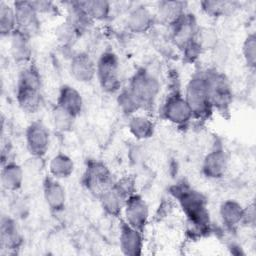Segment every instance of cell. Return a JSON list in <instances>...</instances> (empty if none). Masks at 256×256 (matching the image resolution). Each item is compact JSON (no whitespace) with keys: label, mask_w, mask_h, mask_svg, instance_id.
<instances>
[{"label":"cell","mask_w":256,"mask_h":256,"mask_svg":"<svg viewBox=\"0 0 256 256\" xmlns=\"http://www.w3.org/2000/svg\"><path fill=\"white\" fill-rule=\"evenodd\" d=\"M169 193L185 216L188 231L196 237L207 235L211 231V217L206 196L184 181L170 186Z\"/></svg>","instance_id":"obj_1"},{"label":"cell","mask_w":256,"mask_h":256,"mask_svg":"<svg viewBox=\"0 0 256 256\" xmlns=\"http://www.w3.org/2000/svg\"><path fill=\"white\" fill-rule=\"evenodd\" d=\"M43 80L39 68L34 63L26 64L20 70L15 87V100L26 114L37 113L43 104Z\"/></svg>","instance_id":"obj_2"},{"label":"cell","mask_w":256,"mask_h":256,"mask_svg":"<svg viewBox=\"0 0 256 256\" xmlns=\"http://www.w3.org/2000/svg\"><path fill=\"white\" fill-rule=\"evenodd\" d=\"M183 94L194 120L205 121L212 116L214 111L210 102L205 70L195 72L189 78Z\"/></svg>","instance_id":"obj_3"},{"label":"cell","mask_w":256,"mask_h":256,"mask_svg":"<svg viewBox=\"0 0 256 256\" xmlns=\"http://www.w3.org/2000/svg\"><path fill=\"white\" fill-rule=\"evenodd\" d=\"M127 88L138 101L142 110L150 109L161 92L159 78L150 70L140 67L132 74Z\"/></svg>","instance_id":"obj_4"},{"label":"cell","mask_w":256,"mask_h":256,"mask_svg":"<svg viewBox=\"0 0 256 256\" xmlns=\"http://www.w3.org/2000/svg\"><path fill=\"white\" fill-rule=\"evenodd\" d=\"M96 80L101 90L110 95H116L122 88L120 60L111 49H106L96 60Z\"/></svg>","instance_id":"obj_5"},{"label":"cell","mask_w":256,"mask_h":256,"mask_svg":"<svg viewBox=\"0 0 256 256\" xmlns=\"http://www.w3.org/2000/svg\"><path fill=\"white\" fill-rule=\"evenodd\" d=\"M205 73L213 111L223 115L228 113L234 99L229 79L223 72L216 69H206Z\"/></svg>","instance_id":"obj_6"},{"label":"cell","mask_w":256,"mask_h":256,"mask_svg":"<svg viewBox=\"0 0 256 256\" xmlns=\"http://www.w3.org/2000/svg\"><path fill=\"white\" fill-rule=\"evenodd\" d=\"M114 181L113 174L106 163L93 158L86 160L81 184L91 195L98 198L113 185Z\"/></svg>","instance_id":"obj_7"},{"label":"cell","mask_w":256,"mask_h":256,"mask_svg":"<svg viewBox=\"0 0 256 256\" xmlns=\"http://www.w3.org/2000/svg\"><path fill=\"white\" fill-rule=\"evenodd\" d=\"M160 114L165 121L178 128H184L194 120L184 94L179 90H172L166 95L160 108Z\"/></svg>","instance_id":"obj_8"},{"label":"cell","mask_w":256,"mask_h":256,"mask_svg":"<svg viewBox=\"0 0 256 256\" xmlns=\"http://www.w3.org/2000/svg\"><path fill=\"white\" fill-rule=\"evenodd\" d=\"M26 150L35 159H42L48 152L51 144L49 128L40 120L30 122L24 133Z\"/></svg>","instance_id":"obj_9"},{"label":"cell","mask_w":256,"mask_h":256,"mask_svg":"<svg viewBox=\"0 0 256 256\" xmlns=\"http://www.w3.org/2000/svg\"><path fill=\"white\" fill-rule=\"evenodd\" d=\"M120 219L137 230H146L150 220V209L142 195L136 192L126 199Z\"/></svg>","instance_id":"obj_10"},{"label":"cell","mask_w":256,"mask_h":256,"mask_svg":"<svg viewBox=\"0 0 256 256\" xmlns=\"http://www.w3.org/2000/svg\"><path fill=\"white\" fill-rule=\"evenodd\" d=\"M199 27L195 15L187 11L168 27L169 39L181 51L195 40Z\"/></svg>","instance_id":"obj_11"},{"label":"cell","mask_w":256,"mask_h":256,"mask_svg":"<svg viewBox=\"0 0 256 256\" xmlns=\"http://www.w3.org/2000/svg\"><path fill=\"white\" fill-rule=\"evenodd\" d=\"M229 167V156L222 144H214L204 155L201 163V174L209 180L222 179Z\"/></svg>","instance_id":"obj_12"},{"label":"cell","mask_w":256,"mask_h":256,"mask_svg":"<svg viewBox=\"0 0 256 256\" xmlns=\"http://www.w3.org/2000/svg\"><path fill=\"white\" fill-rule=\"evenodd\" d=\"M23 235L16 218L12 215H2L0 220V248L2 253L14 254L23 244Z\"/></svg>","instance_id":"obj_13"},{"label":"cell","mask_w":256,"mask_h":256,"mask_svg":"<svg viewBox=\"0 0 256 256\" xmlns=\"http://www.w3.org/2000/svg\"><path fill=\"white\" fill-rule=\"evenodd\" d=\"M13 7L16 15L17 30L24 32L30 37H35L41 29L40 15L31 1H15Z\"/></svg>","instance_id":"obj_14"},{"label":"cell","mask_w":256,"mask_h":256,"mask_svg":"<svg viewBox=\"0 0 256 256\" xmlns=\"http://www.w3.org/2000/svg\"><path fill=\"white\" fill-rule=\"evenodd\" d=\"M68 72L76 82L90 83L96 79V61L86 51L75 52L70 57Z\"/></svg>","instance_id":"obj_15"},{"label":"cell","mask_w":256,"mask_h":256,"mask_svg":"<svg viewBox=\"0 0 256 256\" xmlns=\"http://www.w3.org/2000/svg\"><path fill=\"white\" fill-rule=\"evenodd\" d=\"M42 196L45 205L52 213L64 211L67 203V192L61 180L47 174L42 181Z\"/></svg>","instance_id":"obj_16"},{"label":"cell","mask_w":256,"mask_h":256,"mask_svg":"<svg viewBox=\"0 0 256 256\" xmlns=\"http://www.w3.org/2000/svg\"><path fill=\"white\" fill-rule=\"evenodd\" d=\"M119 248L123 255L140 256L144 248V232L137 230L122 219L119 222Z\"/></svg>","instance_id":"obj_17"},{"label":"cell","mask_w":256,"mask_h":256,"mask_svg":"<svg viewBox=\"0 0 256 256\" xmlns=\"http://www.w3.org/2000/svg\"><path fill=\"white\" fill-rule=\"evenodd\" d=\"M55 106L65 110L77 119L84 110V99L76 87L70 84H62L57 93Z\"/></svg>","instance_id":"obj_18"},{"label":"cell","mask_w":256,"mask_h":256,"mask_svg":"<svg viewBox=\"0 0 256 256\" xmlns=\"http://www.w3.org/2000/svg\"><path fill=\"white\" fill-rule=\"evenodd\" d=\"M156 24L154 12L145 5H137L129 10L126 17V27L134 34L148 32Z\"/></svg>","instance_id":"obj_19"},{"label":"cell","mask_w":256,"mask_h":256,"mask_svg":"<svg viewBox=\"0 0 256 256\" xmlns=\"http://www.w3.org/2000/svg\"><path fill=\"white\" fill-rule=\"evenodd\" d=\"M32 39V37L17 29L9 37V51L15 63L23 66L31 63L33 55Z\"/></svg>","instance_id":"obj_20"},{"label":"cell","mask_w":256,"mask_h":256,"mask_svg":"<svg viewBox=\"0 0 256 256\" xmlns=\"http://www.w3.org/2000/svg\"><path fill=\"white\" fill-rule=\"evenodd\" d=\"M0 182L2 188L7 192H18L23 187L24 170L22 166L14 160H4L1 163Z\"/></svg>","instance_id":"obj_21"},{"label":"cell","mask_w":256,"mask_h":256,"mask_svg":"<svg viewBox=\"0 0 256 256\" xmlns=\"http://www.w3.org/2000/svg\"><path fill=\"white\" fill-rule=\"evenodd\" d=\"M219 217L227 230L234 231L244 224L245 206L235 199H226L219 206Z\"/></svg>","instance_id":"obj_22"},{"label":"cell","mask_w":256,"mask_h":256,"mask_svg":"<svg viewBox=\"0 0 256 256\" xmlns=\"http://www.w3.org/2000/svg\"><path fill=\"white\" fill-rule=\"evenodd\" d=\"M187 12V2L184 1H159L154 15L156 24H161L167 28L179 17Z\"/></svg>","instance_id":"obj_23"},{"label":"cell","mask_w":256,"mask_h":256,"mask_svg":"<svg viewBox=\"0 0 256 256\" xmlns=\"http://www.w3.org/2000/svg\"><path fill=\"white\" fill-rule=\"evenodd\" d=\"M127 128L129 133L139 141L151 139L155 133V123L146 114L136 113L128 117Z\"/></svg>","instance_id":"obj_24"},{"label":"cell","mask_w":256,"mask_h":256,"mask_svg":"<svg viewBox=\"0 0 256 256\" xmlns=\"http://www.w3.org/2000/svg\"><path fill=\"white\" fill-rule=\"evenodd\" d=\"M97 199L99 200L102 211L107 216L112 218H121L126 199L113 185L104 191Z\"/></svg>","instance_id":"obj_25"},{"label":"cell","mask_w":256,"mask_h":256,"mask_svg":"<svg viewBox=\"0 0 256 256\" xmlns=\"http://www.w3.org/2000/svg\"><path fill=\"white\" fill-rule=\"evenodd\" d=\"M75 170V163L71 156L64 152L54 154L48 164V174L58 180H65L72 176Z\"/></svg>","instance_id":"obj_26"},{"label":"cell","mask_w":256,"mask_h":256,"mask_svg":"<svg viewBox=\"0 0 256 256\" xmlns=\"http://www.w3.org/2000/svg\"><path fill=\"white\" fill-rule=\"evenodd\" d=\"M78 4L91 23L106 21L112 11L110 2L105 0L78 1Z\"/></svg>","instance_id":"obj_27"},{"label":"cell","mask_w":256,"mask_h":256,"mask_svg":"<svg viewBox=\"0 0 256 256\" xmlns=\"http://www.w3.org/2000/svg\"><path fill=\"white\" fill-rule=\"evenodd\" d=\"M17 29L16 15L13 3L0 2V34L2 37H10Z\"/></svg>","instance_id":"obj_28"},{"label":"cell","mask_w":256,"mask_h":256,"mask_svg":"<svg viewBox=\"0 0 256 256\" xmlns=\"http://www.w3.org/2000/svg\"><path fill=\"white\" fill-rule=\"evenodd\" d=\"M237 2L224 0H205L200 2L201 11L209 17L218 18L231 13L236 8Z\"/></svg>","instance_id":"obj_29"},{"label":"cell","mask_w":256,"mask_h":256,"mask_svg":"<svg viewBox=\"0 0 256 256\" xmlns=\"http://www.w3.org/2000/svg\"><path fill=\"white\" fill-rule=\"evenodd\" d=\"M116 102L119 110L127 117H130L142 110L138 101L129 91L127 86L122 87L116 94Z\"/></svg>","instance_id":"obj_30"},{"label":"cell","mask_w":256,"mask_h":256,"mask_svg":"<svg viewBox=\"0 0 256 256\" xmlns=\"http://www.w3.org/2000/svg\"><path fill=\"white\" fill-rule=\"evenodd\" d=\"M51 121L53 128L59 133L71 132L74 128L76 118L65 110L54 106L51 113Z\"/></svg>","instance_id":"obj_31"},{"label":"cell","mask_w":256,"mask_h":256,"mask_svg":"<svg viewBox=\"0 0 256 256\" xmlns=\"http://www.w3.org/2000/svg\"><path fill=\"white\" fill-rule=\"evenodd\" d=\"M241 54L247 68L254 71L256 67V34L254 32L245 36L241 46Z\"/></svg>","instance_id":"obj_32"},{"label":"cell","mask_w":256,"mask_h":256,"mask_svg":"<svg viewBox=\"0 0 256 256\" xmlns=\"http://www.w3.org/2000/svg\"><path fill=\"white\" fill-rule=\"evenodd\" d=\"M81 36V32L70 22L65 20L56 30V37L63 47H70Z\"/></svg>","instance_id":"obj_33"},{"label":"cell","mask_w":256,"mask_h":256,"mask_svg":"<svg viewBox=\"0 0 256 256\" xmlns=\"http://www.w3.org/2000/svg\"><path fill=\"white\" fill-rule=\"evenodd\" d=\"M196 42L202 52L213 50L217 46L218 36L216 31L211 27L200 26L196 35Z\"/></svg>","instance_id":"obj_34"},{"label":"cell","mask_w":256,"mask_h":256,"mask_svg":"<svg viewBox=\"0 0 256 256\" xmlns=\"http://www.w3.org/2000/svg\"><path fill=\"white\" fill-rule=\"evenodd\" d=\"M113 186L120 192V194L125 199L137 192L135 180L130 176H124L119 180H115Z\"/></svg>","instance_id":"obj_35"},{"label":"cell","mask_w":256,"mask_h":256,"mask_svg":"<svg viewBox=\"0 0 256 256\" xmlns=\"http://www.w3.org/2000/svg\"><path fill=\"white\" fill-rule=\"evenodd\" d=\"M32 5L39 13V15L43 14H52L57 11V6L50 1H31Z\"/></svg>","instance_id":"obj_36"}]
</instances>
